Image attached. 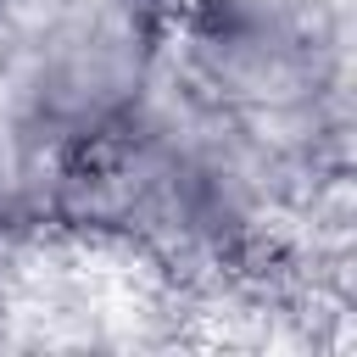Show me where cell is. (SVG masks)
Masks as SVG:
<instances>
[{"label":"cell","mask_w":357,"mask_h":357,"mask_svg":"<svg viewBox=\"0 0 357 357\" xmlns=\"http://www.w3.org/2000/svg\"><path fill=\"white\" fill-rule=\"evenodd\" d=\"M290 156L178 78L112 139L56 167L50 223L167 268H223L268 229Z\"/></svg>","instance_id":"cell-1"},{"label":"cell","mask_w":357,"mask_h":357,"mask_svg":"<svg viewBox=\"0 0 357 357\" xmlns=\"http://www.w3.org/2000/svg\"><path fill=\"white\" fill-rule=\"evenodd\" d=\"M173 78V0H28L0 89L50 167L128 128Z\"/></svg>","instance_id":"cell-2"},{"label":"cell","mask_w":357,"mask_h":357,"mask_svg":"<svg viewBox=\"0 0 357 357\" xmlns=\"http://www.w3.org/2000/svg\"><path fill=\"white\" fill-rule=\"evenodd\" d=\"M346 28L335 0H173V78L251 123L290 162L340 100Z\"/></svg>","instance_id":"cell-3"},{"label":"cell","mask_w":357,"mask_h":357,"mask_svg":"<svg viewBox=\"0 0 357 357\" xmlns=\"http://www.w3.org/2000/svg\"><path fill=\"white\" fill-rule=\"evenodd\" d=\"M50 184L56 167L39 156V145L28 139L22 117L0 89V251H11L22 234L50 223Z\"/></svg>","instance_id":"cell-4"},{"label":"cell","mask_w":357,"mask_h":357,"mask_svg":"<svg viewBox=\"0 0 357 357\" xmlns=\"http://www.w3.org/2000/svg\"><path fill=\"white\" fill-rule=\"evenodd\" d=\"M6 257H11V251H0V324H6V312H11V284H6Z\"/></svg>","instance_id":"cell-5"}]
</instances>
